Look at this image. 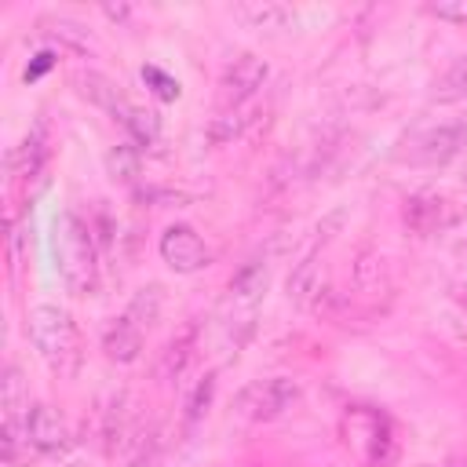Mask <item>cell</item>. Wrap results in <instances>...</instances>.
Wrapping results in <instances>:
<instances>
[{"label": "cell", "instance_id": "obj_19", "mask_svg": "<svg viewBox=\"0 0 467 467\" xmlns=\"http://www.w3.org/2000/svg\"><path fill=\"white\" fill-rule=\"evenodd\" d=\"M379 281H387V263L376 252H361L358 263H354V285L361 292H376Z\"/></svg>", "mask_w": 467, "mask_h": 467}, {"label": "cell", "instance_id": "obj_18", "mask_svg": "<svg viewBox=\"0 0 467 467\" xmlns=\"http://www.w3.org/2000/svg\"><path fill=\"white\" fill-rule=\"evenodd\" d=\"M434 99H438V102L467 99V55H463V58H456V62L441 73V80L434 84Z\"/></svg>", "mask_w": 467, "mask_h": 467}, {"label": "cell", "instance_id": "obj_26", "mask_svg": "<svg viewBox=\"0 0 467 467\" xmlns=\"http://www.w3.org/2000/svg\"><path fill=\"white\" fill-rule=\"evenodd\" d=\"M434 18H445V22H456V26H467V0H438L427 7Z\"/></svg>", "mask_w": 467, "mask_h": 467}, {"label": "cell", "instance_id": "obj_27", "mask_svg": "<svg viewBox=\"0 0 467 467\" xmlns=\"http://www.w3.org/2000/svg\"><path fill=\"white\" fill-rule=\"evenodd\" d=\"M51 62H55V55H51V51H40V55H36V62L26 69V80H36L44 69H51Z\"/></svg>", "mask_w": 467, "mask_h": 467}, {"label": "cell", "instance_id": "obj_17", "mask_svg": "<svg viewBox=\"0 0 467 467\" xmlns=\"http://www.w3.org/2000/svg\"><path fill=\"white\" fill-rule=\"evenodd\" d=\"M161 306H164V292H161V285H150V288L135 292V299L128 303V317L139 328H146V325H153L161 317Z\"/></svg>", "mask_w": 467, "mask_h": 467}, {"label": "cell", "instance_id": "obj_15", "mask_svg": "<svg viewBox=\"0 0 467 467\" xmlns=\"http://www.w3.org/2000/svg\"><path fill=\"white\" fill-rule=\"evenodd\" d=\"M234 15L248 29H285L292 22V7H285V4H241V7H234Z\"/></svg>", "mask_w": 467, "mask_h": 467}, {"label": "cell", "instance_id": "obj_2", "mask_svg": "<svg viewBox=\"0 0 467 467\" xmlns=\"http://www.w3.org/2000/svg\"><path fill=\"white\" fill-rule=\"evenodd\" d=\"M55 259H58V274L69 292L77 296L95 292V281H99L95 237H91V226L80 223L73 212H62L55 219Z\"/></svg>", "mask_w": 467, "mask_h": 467}, {"label": "cell", "instance_id": "obj_12", "mask_svg": "<svg viewBox=\"0 0 467 467\" xmlns=\"http://www.w3.org/2000/svg\"><path fill=\"white\" fill-rule=\"evenodd\" d=\"M102 350H106V358H109V361H120V365L135 361V358H139V350H142V328H139L128 314H124V317H117V321L109 325L106 339H102Z\"/></svg>", "mask_w": 467, "mask_h": 467}, {"label": "cell", "instance_id": "obj_4", "mask_svg": "<svg viewBox=\"0 0 467 467\" xmlns=\"http://www.w3.org/2000/svg\"><path fill=\"white\" fill-rule=\"evenodd\" d=\"M296 401H299V383L288 376H270V379L248 383L237 394V412L252 423H270V420L285 416Z\"/></svg>", "mask_w": 467, "mask_h": 467}, {"label": "cell", "instance_id": "obj_9", "mask_svg": "<svg viewBox=\"0 0 467 467\" xmlns=\"http://www.w3.org/2000/svg\"><path fill=\"white\" fill-rule=\"evenodd\" d=\"M401 223L416 234V237H431L438 230H445L452 223V204L438 193H412L401 204Z\"/></svg>", "mask_w": 467, "mask_h": 467}, {"label": "cell", "instance_id": "obj_29", "mask_svg": "<svg viewBox=\"0 0 467 467\" xmlns=\"http://www.w3.org/2000/svg\"><path fill=\"white\" fill-rule=\"evenodd\" d=\"M423 467H449V463H423Z\"/></svg>", "mask_w": 467, "mask_h": 467}, {"label": "cell", "instance_id": "obj_7", "mask_svg": "<svg viewBox=\"0 0 467 467\" xmlns=\"http://www.w3.org/2000/svg\"><path fill=\"white\" fill-rule=\"evenodd\" d=\"M266 77H270V66H266L259 55L244 51V55H237V58L223 69V99H226L230 106H244V102L266 84Z\"/></svg>", "mask_w": 467, "mask_h": 467}, {"label": "cell", "instance_id": "obj_1", "mask_svg": "<svg viewBox=\"0 0 467 467\" xmlns=\"http://www.w3.org/2000/svg\"><path fill=\"white\" fill-rule=\"evenodd\" d=\"M26 332L33 339V347L40 350V358L58 372V376H73L80 365V332L73 325V317L62 306L40 303L26 314Z\"/></svg>", "mask_w": 467, "mask_h": 467}, {"label": "cell", "instance_id": "obj_16", "mask_svg": "<svg viewBox=\"0 0 467 467\" xmlns=\"http://www.w3.org/2000/svg\"><path fill=\"white\" fill-rule=\"evenodd\" d=\"M77 88H80V95L84 99H91L95 106H106V109H120L124 106V99H120V91H117V84L109 80V77H102V73H77Z\"/></svg>", "mask_w": 467, "mask_h": 467}, {"label": "cell", "instance_id": "obj_3", "mask_svg": "<svg viewBox=\"0 0 467 467\" xmlns=\"http://www.w3.org/2000/svg\"><path fill=\"white\" fill-rule=\"evenodd\" d=\"M343 434L361 463L387 467L394 460V431H390L387 416H379L376 409H350L343 420Z\"/></svg>", "mask_w": 467, "mask_h": 467}, {"label": "cell", "instance_id": "obj_11", "mask_svg": "<svg viewBox=\"0 0 467 467\" xmlns=\"http://www.w3.org/2000/svg\"><path fill=\"white\" fill-rule=\"evenodd\" d=\"M266 281H270V266L263 259H248L234 277H230V303L244 306L252 314L255 299L266 292Z\"/></svg>", "mask_w": 467, "mask_h": 467}, {"label": "cell", "instance_id": "obj_25", "mask_svg": "<svg viewBox=\"0 0 467 467\" xmlns=\"http://www.w3.org/2000/svg\"><path fill=\"white\" fill-rule=\"evenodd\" d=\"M142 80H150V84H153V91H157L161 99H179V80H175V77H168L164 69L146 66V69H142Z\"/></svg>", "mask_w": 467, "mask_h": 467}, {"label": "cell", "instance_id": "obj_14", "mask_svg": "<svg viewBox=\"0 0 467 467\" xmlns=\"http://www.w3.org/2000/svg\"><path fill=\"white\" fill-rule=\"evenodd\" d=\"M117 120L124 124V131L131 135L135 146H153V142L161 139V120H157V113H150V109H142V106L124 102V106L117 109Z\"/></svg>", "mask_w": 467, "mask_h": 467}, {"label": "cell", "instance_id": "obj_10", "mask_svg": "<svg viewBox=\"0 0 467 467\" xmlns=\"http://www.w3.org/2000/svg\"><path fill=\"white\" fill-rule=\"evenodd\" d=\"M193 354H197V325L190 321V325H182V328L164 343V350H161V358H157V379H164V383L179 379V376L190 368Z\"/></svg>", "mask_w": 467, "mask_h": 467}, {"label": "cell", "instance_id": "obj_13", "mask_svg": "<svg viewBox=\"0 0 467 467\" xmlns=\"http://www.w3.org/2000/svg\"><path fill=\"white\" fill-rule=\"evenodd\" d=\"M44 157H47V142H44V128L36 124L15 150H11V157H7V164H11V175H36L40 168H44Z\"/></svg>", "mask_w": 467, "mask_h": 467}, {"label": "cell", "instance_id": "obj_20", "mask_svg": "<svg viewBox=\"0 0 467 467\" xmlns=\"http://www.w3.org/2000/svg\"><path fill=\"white\" fill-rule=\"evenodd\" d=\"M18 409H29V401H26V390H22V376H18V368H15V365H7V368H4V420L22 423V420H18Z\"/></svg>", "mask_w": 467, "mask_h": 467}, {"label": "cell", "instance_id": "obj_21", "mask_svg": "<svg viewBox=\"0 0 467 467\" xmlns=\"http://www.w3.org/2000/svg\"><path fill=\"white\" fill-rule=\"evenodd\" d=\"M109 171L120 182H131L135 179V171H139V150H135V142H120V146L109 150Z\"/></svg>", "mask_w": 467, "mask_h": 467}, {"label": "cell", "instance_id": "obj_6", "mask_svg": "<svg viewBox=\"0 0 467 467\" xmlns=\"http://www.w3.org/2000/svg\"><path fill=\"white\" fill-rule=\"evenodd\" d=\"M161 259L179 274H193V270H201L208 263V248H204V241L197 237L193 226L175 223V226H168L161 234Z\"/></svg>", "mask_w": 467, "mask_h": 467}, {"label": "cell", "instance_id": "obj_22", "mask_svg": "<svg viewBox=\"0 0 467 467\" xmlns=\"http://www.w3.org/2000/svg\"><path fill=\"white\" fill-rule=\"evenodd\" d=\"M248 120H252V117H244L241 106H230L226 113H219V117L212 120V139H215V142H230V139H237V135L244 131Z\"/></svg>", "mask_w": 467, "mask_h": 467}, {"label": "cell", "instance_id": "obj_23", "mask_svg": "<svg viewBox=\"0 0 467 467\" xmlns=\"http://www.w3.org/2000/svg\"><path fill=\"white\" fill-rule=\"evenodd\" d=\"M47 26H51V33H55L58 40H66V44H73V47H80V51L91 47V36H88V29H84L80 22H73V18H51Z\"/></svg>", "mask_w": 467, "mask_h": 467}, {"label": "cell", "instance_id": "obj_28", "mask_svg": "<svg viewBox=\"0 0 467 467\" xmlns=\"http://www.w3.org/2000/svg\"><path fill=\"white\" fill-rule=\"evenodd\" d=\"M452 299H456V303L467 310V285H456V288H452Z\"/></svg>", "mask_w": 467, "mask_h": 467}, {"label": "cell", "instance_id": "obj_24", "mask_svg": "<svg viewBox=\"0 0 467 467\" xmlns=\"http://www.w3.org/2000/svg\"><path fill=\"white\" fill-rule=\"evenodd\" d=\"M212 394H215V379H212V376H204V379L197 383V390H193L190 405H186V420H190V423H197V420L208 412V405H212Z\"/></svg>", "mask_w": 467, "mask_h": 467}, {"label": "cell", "instance_id": "obj_8", "mask_svg": "<svg viewBox=\"0 0 467 467\" xmlns=\"http://www.w3.org/2000/svg\"><path fill=\"white\" fill-rule=\"evenodd\" d=\"M22 438L36 452H58L66 445L69 431H66L62 412H55L51 405H29L22 412Z\"/></svg>", "mask_w": 467, "mask_h": 467}, {"label": "cell", "instance_id": "obj_5", "mask_svg": "<svg viewBox=\"0 0 467 467\" xmlns=\"http://www.w3.org/2000/svg\"><path fill=\"white\" fill-rule=\"evenodd\" d=\"M405 146L409 150H401L398 157L409 164H445L467 150V120H449V124L427 128V131L412 135Z\"/></svg>", "mask_w": 467, "mask_h": 467}]
</instances>
